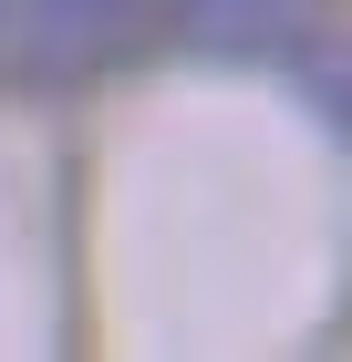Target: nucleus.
Returning <instances> with one entry per match:
<instances>
[{"label":"nucleus","instance_id":"f257e3e1","mask_svg":"<svg viewBox=\"0 0 352 362\" xmlns=\"http://www.w3.org/2000/svg\"><path fill=\"white\" fill-rule=\"evenodd\" d=\"M331 42V0H11L0 52L31 83H83L145 52H217V62H290Z\"/></svg>","mask_w":352,"mask_h":362},{"label":"nucleus","instance_id":"f03ea898","mask_svg":"<svg viewBox=\"0 0 352 362\" xmlns=\"http://www.w3.org/2000/svg\"><path fill=\"white\" fill-rule=\"evenodd\" d=\"M0 11H11V0H0Z\"/></svg>","mask_w":352,"mask_h":362}]
</instances>
